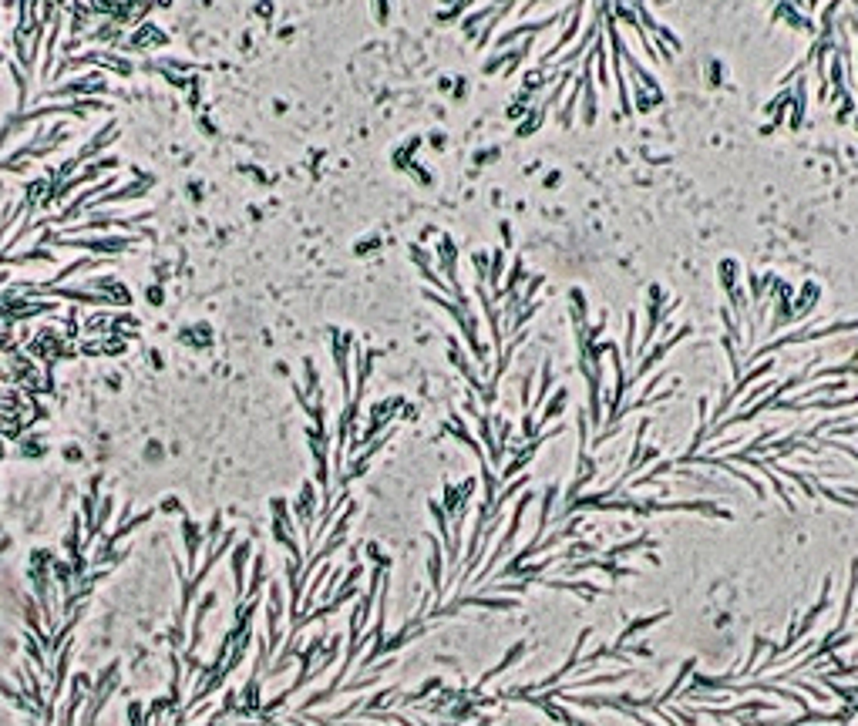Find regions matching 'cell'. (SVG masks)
Returning a JSON list of instances; mask_svg holds the SVG:
<instances>
[{
  "instance_id": "3",
  "label": "cell",
  "mask_w": 858,
  "mask_h": 726,
  "mask_svg": "<svg viewBox=\"0 0 858 726\" xmlns=\"http://www.w3.org/2000/svg\"><path fill=\"white\" fill-rule=\"evenodd\" d=\"M253 565H256V568H253V582H249V592H246V599H256V595H260L263 578H266V555L260 552V555L253 559Z\"/></svg>"
},
{
  "instance_id": "1",
  "label": "cell",
  "mask_w": 858,
  "mask_h": 726,
  "mask_svg": "<svg viewBox=\"0 0 858 726\" xmlns=\"http://www.w3.org/2000/svg\"><path fill=\"white\" fill-rule=\"evenodd\" d=\"M246 565H249V542L243 538V544L232 548V585H236L239 602L246 599Z\"/></svg>"
},
{
  "instance_id": "2",
  "label": "cell",
  "mask_w": 858,
  "mask_h": 726,
  "mask_svg": "<svg viewBox=\"0 0 858 726\" xmlns=\"http://www.w3.org/2000/svg\"><path fill=\"white\" fill-rule=\"evenodd\" d=\"M202 528L192 521V518H185L182 521V544H185V555H189V572H192V561H196V555H199V548H202Z\"/></svg>"
}]
</instances>
